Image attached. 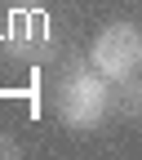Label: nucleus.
<instances>
[{"label":"nucleus","mask_w":142,"mask_h":160,"mask_svg":"<svg viewBox=\"0 0 142 160\" xmlns=\"http://www.w3.org/2000/svg\"><path fill=\"white\" fill-rule=\"evenodd\" d=\"M111 111V80L98 71L93 62H80L71 58L62 71V85H58V116H62L67 129H93L102 125Z\"/></svg>","instance_id":"obj_1"},{"label":"nucleus","mask_w":142,"mask_h":160,"mask_svg":"<svg viewBox=\"0 0 142 160\" xmlns=\"http://www.w3.org/2000/svg\"><path fill=\"white\" fill-rule=\"evenodd\" d=\"M89 62L102 71L111 85L125 76H138L142 71V31L133 22H111L98 31L93 49H89Z\"/></svg>","instance_id":"obj_2"},{"label":"nucleus","mask_w":142,"mask_h":160,"mask_svg":"<svg viewBox=\"0 0 142 160\" xmlns=\"http://www.w3.org/2000/svg\"><path fill=\"white\" fill-rule=\"evenodd\" d=\"M5 49L22 62H40V58L53 53V31L49 18L40 13L36 5H13L5 18Z\"/></svg>","instance_id":"obj_3"},{"label":"nucleus","mask_w":142,"mask_h":160,"mask_svg":"<svg viewBox=\"0 0 142 160\" xmlns=\"http://www.w3.org/2000/svg\"><path fill=\"white\" fill-rule=\"evenodd\" d=\"M111 107L125 120H142V76H125L111 89Z\"/></svg>","instance_id":"obj_4"},{"label":"nucleus","mask_w":142,"mask_h":160,"mask_svg":"<svg viewBox=\"0 0 142 160\" xmlns=\"http://www.w3.org/2000/svg\"><path fill=\"white\" fill-rule=\"evenodd\" d=\"M0 160H18V142L9 133H0Z\"/></svg>","instance_id":"obj_5"},{"label":"nucleus","mask_w":142,"mask_h":160,"mask_svg":"<svg viewBox=\"0 0 142 160\" xmlns=\"http://www.w3.org/2000/svg\"><path fill=\"white\" fill-rule=\"evenodd\" d=\"M13 5H31V0H13Z\"/></svg>","instance_id":"obj_6"}]
</instances>
